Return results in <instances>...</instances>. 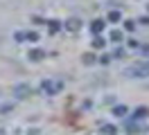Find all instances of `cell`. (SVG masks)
Instances as JSON below:
<instances>
[{
	"mask_svg": "<svg viewBox=\"0 0 149 135\" xmlns=\"http://www.w3.org/2000/svg\"><path fill=\"white\" fill-rule=\"evenodd\" d=\"M113 115H115V117H124V115H127V108H124V106H118L115 110H113Z\"/></svg>",
	"mask_w": 149,
	"mask_h": 135,
	"instance_id": "cell-5",
	"label": "cell"
},
{
	"mask_svg": "<svg viewBox=\"0 0 149 135\" xmlns=\"http://www.w3.org/2000/svg\"><path fill=\"white\" fill-rule=\"evenodd\" d=\"M63 88V81H43V86H41V90L43 92H47V95H54V92H59V90Z\"/></svg>",
	"mask_w": 149,
	"mask_h": 135,
	"instance_id": "cell-2",
	"label": "cell"
},
{
	"mask_svg": "<svg viewBox=\"0 0 149 135\" xmlns=\"http://www.w3.org/2000/svg\"><path fill=\"white\" fill-rule=\"evenodd\" d=\"M29 92V86H16V97H25Z\"/></svg>",
	"mask_w": 149,
	"mask_h": 135,
	"instance_id": "cell-4",
	"label": "cell"
},
{
	"mask_svg": "<svg viewBox=\"0 0 149 135\" xmlns=\"http://www.w3.org/2000/svg\"><path fill=\"white\" fill-rule=\"evenodd\" d=\"M0 135H5V131H0Z\"/></svg>",
	"mask_w": 149,
	"mask_h": 135,
	"instance_id": "cell-13",
	"label": "cell"
},
{
	"mask_svg": "<svg viewBox=\"0 0 149 135\" xmlns=\"http://www.w3.org/2000/svg\"><path fill=\"white\" fill-rule=\"evenodd\" d=\"M68 27H70V29H77V27H79V20H77V18H72V20L68 23Z\"/></svg>",
	"mask_w": 149,
	"mask_h": 135,
	"instance_id": "cell-10",
	"label": "cell"
},
{
	"mask_svg": "<svg viewBox=\"0 0 149 135\" xmlns=\"http://www.w3.org/2000/svg\"><path fill=\"white\" fill-rule=\"evenodd\" d=\"M102 131H104L106 135H115V128H113V126H104Z\"/></svg>",
	"mask_w": 149,
	"mask_h": 135,
	"instance_id": "cell-9",
	"label": "cell"
},
{
	"mask_svg": "<svg viewBox=\"0 0 149 135\" xmlns=\"http://www.w3.org/2000/svg\"><path fill=\"white\" fill-rule=\"evenodd\" d=\"M124 77H129V79H145V77H149V61H140L136 65H129L124 70Z\"/></svg>",
	"mask_w": 149,
	"mask_h": 135,
	"instance_id": "cell-1",
	"label": "cell"
},
{
	"mask_svg": "<svg viewBox=\"0 0 149 135\" xmlns=\"http://www.w3.org/2000/svg\"><path fill=\"white\" fill-rule=\"evenodd\" d=\"M93 45H95V47H102V45H104V38H100V36H97V38L93 41Z\"/></svg>",
	"mask_w": 149,
	"mask_h": 135,
	"instance_id": "cell-11",
	"label": "cell"
},
{
	"mask_svg": "<svg viewBox=\"0 0 149 135\" xmlns=\"http://www.w3.org/2000/svg\"><path fill=\"white\" fill-rule=\"evenodd\" d=\"M109 20H111V23H118V20H120V11H111V14H109Z\"/></svg>",
	"mask_w": 149,
	"mask_h": 135,
	"instance_id": "cell-7",
	"label": "cell"
},
{
	"mask_svg": "<svg viewBox=\"0 0 149 135\" xmlns=\"http://www.w3.org/2000/svg\"><path fill=\"white\" fill-rule=\"evenodd\" d=\"M102 29H104V20H95L93 23V32L97 34V32H102Z\"/></svg>",
	"mask_w": 149,
	"mask_h": 135,
	"instance_id": "cell-6",
	"label": "cell"
},
{
	"mask_svg": "<svg viewBox=\"0 0 149 135\" xmlns=\"http://www.w3.org/2000/svg\"><path fill=\"white\" fill-rule=\"evenodd\" d=\"M27 38H29V41H36L38 36H36V32H29V34H27Z\"/></svg>",
	"mask_w": 149,
	"mask_h": 135,
	"instance_id": "cell-12",
	"label": "cell"
},
{
	"mask_svg": "<svg viewBox=\"0 0 149 135\" xmlns=\"http://www.w3.org/2000/svg\"><path fill=\"white\" fill-rule=\"evenodd\" d=\"M43 56H45V52H43V50H32V52L27 54V59H32V61H41Z\"/></svg>",
	"mask_w": 149,
	"mask_h": 135,
	"instance_id": "cell-3",
	"label": "cell"
},
{
	"mask_svg": "<svg viewBox=\"0 0 149 135\" xmlns=\"http://www.w3.org/2000/svg\"><path fill=\"white\" fill-rule=\"evenodd\" d=\"M111 38L115 41V43H120V41H122V32H118V29H115V32L111 34Z\"/></svg>",
	"mask_w": 149,
	"mask_h": 135,
	"instance_id": "cell-8",
	"label": "cell"
}]
</instances>
